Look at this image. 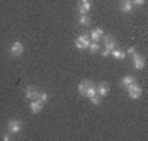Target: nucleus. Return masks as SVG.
Listing matches in <instances>:
<instances>
[{"label":"nucleus","mask_w":148,"mask_h":141,"mask_svg":"<svg viewBox=\"0 0 148 141\" xmlns=\"http://www.w3.org/2000/svg\"><path fill=\"white\" fill-rule=\"evenodd\" d=\"M90 8H92V3H90L89 0H81V5H79V13H81V15L87 13Z\"/></svg>","instance_id":"nucleus-12"},{"label":"nucleus","mask_w":148,"mask_h":141,"mask_svg":"<svg viewBox=\"0 0 148 141\" xmlns=\"http://www.w3.org/2000/svg\"><path fill=\"white\" fill-rule=\"evenodd\" d=\"M90 102H92V104H94V105H101V102H102V97H101V95H97V94H95V95H92V97H90Z\"/></svg>","instance_id":"nucleus-18"},{"label":"nucleus","mask_w":148,"mask_h":141,"mask_svg":"<svg viewBox=\"0 0 148 141\" xmlns=\"http://www.w3.org/2000/svg\"><path fill=\"white\" fill-rule=\"evenodd\" d=\"M21 121L16 120V118H13V120H10L8 123H7V131L8 133H12V135H16V133H20L21 131Z\"/></svg>","instance_id":"nucleus-3"},{"label":"nucleus","mask_w":148,"mask_h":141,"mask_svg":"<svg viewBox=\"0 0 148 141\" xmlns=\"http://www.w3.org/2000/svg\"><path fill=\"white\" fill-rule=\"evenodd\" d=\"M10 138H12V133H7V135L3 136V140H5V141H8V140H10Z\"/></svg>","instance_id":"nucleus-22"},{"label":"nucleus","mask_w":148,"mask_h":141,"mask_svg":"<svg viewBox=\"0 0 148 141\" xmlns=\"http://www.w3.org/2000/svg\"><path fill=\"white\" fill-rule=\"evenodd\" d=\"M137 82V79L133 77V76H123L122 77V87L123 89H127L128 85H132V84H135Z\"/></svg>","instance_id":"nucleus-13"},{"label":"nucleus","mask_w":148,"mask_h":141,"mask_svg":"<svg viewBox=\"0 0 148 141\" xmlns=\"http://www.w3.org/2000/svg\"><path fill=\"white\" fill-rule=\"evenodd\" d=\"M77 92H79L82 97H87V99H90L92 95L97 94V92H95V85L90 82V80H82V82H79Z\"/></svg>","instance_id":"nucleus-1"},{"label":"nucleus","mask_w":148,"mask_h":141,"mask_svg":"<svg viewBox=\"0 0 148 141\" xmlns=\"http://www.w3.org/2000/svg\"><path fill=\"white\" fill-rule=\"evenodd\" d=\"M114 48H115V40H114L112 36H107V38H106V46H104V49H102L101 54L104 56V58L110 56V51L114 49Z\"/></svg>","instance_id":"nucleus-5"},{"label":"nucleus","mask_w":148,"mask_h":141,"mask_svg":"<svg viewBox=\"0 0 148 141\" xmlns=\"http://www.w3.org/2000/svg\"><path fill=\"white\" fill-rule=\"evenodd\" d=\"M79 23H81V25H84V26H89V25H90V16L87 15V13L81 15V16H79Z\"/></svg>","instance_id":"nucleus-16"},{"label":"nucleus","mask_w":148,"mask_h":141,"mask_svg":"<svg viewBox=\"0 0 148 141\" xmlns=\"http://www.w3.org/2000/svg\"><path fill=\"white\" fill-rule=\"evenodd\" d=\"M130 2H132V5H143V3H145V0H130Z\"/></svg>","instance_id":"nucleus-20"},{"label":"nucleus","mask_w":148,"mask_h":141,"mask_svg":"<svg viewBox=\"0 0 148 141\" xmlns=\"http://www.w3.org/2000/svg\"><path fill=\"white\" fill-rule=\"evenodd\" d=\"M43 102H40V100H32V104H30V110H32V113H40L43 110Z\"/></svg>","instance_id":"nucleus-11"},{"label":"nucleus","mask_w":148,"mask_h":141,"mask_svg":"<svg viewBox=\"0 0 148 141\" xmlns=\"http://www.w3.org/2000/svg\"><path fill=\"white\" fill-rule=\"evenodd\" d=\"M127 92H128V97L132 100H137V99H140L142 97V94H143V89H142V85L140 84H132V85H128L127 87Z\"/></svg>","instance_id":"nucleus-2"},{"label":"nucleus","mask_w":148,"mask_h":141,"mask_svg":"<svg viewBox=\"0 0 148 141\" xmlns=\"http://www.w3.org/2000/svg\"><path fill=\"white\" fill-rule=\"evenodd\" d=\"M87 49H89L90 52H97V51H99V43H97V41H92V43L89 44V48H87Z\"/></svg>","instance_id":"nucleus-19"},{"label":"nucleus","mask_w":148,"mask_h":141,"mask_svg":"<svg viewBox=\"0 0 148 141\" xmlns=\"http://www.w3.org/2000/svg\"><path fill=\"white\" fill-rule=\"evenodd\" d=\"M38 94H40V90L35 89L33 85H28V87H25V97L30 100H38Z\"/></svg>","instance_id":"nucleus-8"},{"label":"nucleus","mask_w":148,"mask_h":141,"mask_svg":"<svg viewBox=\"0 0 148 141\" xmlns=\"http://www.w3.org/2000/svg\"><path fill=\"white\" fill-rule=\"evenodd\" d=\"M23 51H25V46H23V43H20V41H15L10 46V54H12V56H15V58L21 56Z\"/></svg>","instance_id":"nucleus-6"},{"label":"nucleus","mask_w":148,"mask_h":141,"mask_svg":"<svg viewBox=\"0 0 148 141\" xmlns=\"http://www.w3.org/2000/svg\"><path fill=\"white\" fill-rule=\"evenodd\" d=\"M38 100L43 102V104H46L48 100H49V95H48L46 92H41V90H40V94H38Z\"/></svg>","instance_id":"nucleus-17"},{"label":"nucleus","mask_w":148,"mask_h":141,"mask_svg":"<svg viewBox=\"0 0 148 141\" xmlns=\"http://www.w3.org/2000/svg\"><path fill=\"white\" fill-rule=\"evenodd\" d=\"M95 92H97V95H101V97H106L109 94V84L101 82L99 85H95Z\"/></svg>","instance_id":"nucleus-10"},{"label":"nucleus","mask_w":148,"mask_h":141,"mask_svg":"<svg viewBox=\"0 0 148 141\" xmlns=\"http://www.w3.org/2000/svg\"><path fill=\"white\" fill-rule=\"evenodd\" d=\"M76 48H79V49H87L90 44V38L89 35H81V36L76 38V41H74Z\"/></svg>","instance_id":"nucleus-4"},{"label":"nucleus","mask_w":148,"mask_h":141,"mask_svg":"<svg viewBox=\"0 0 148 141\" xmlns=\"http://www.w3.org/2000/svg\"><path fill=\"white\" fill-rule=\"evenodd\" d=\"M89 38L92 41H101L102 38H104V30H102V28H94V30L89 33Z\"/></svg>","instance_id":"nucleus-9"},{"label":"nucleus","mask_w":148,"mask_h":141,"mask_svg":"<svg viewBox=\"0 0 148 141\" xmlns=\"http://www.w3.org/2000/svg\"><path fill=\"white\" fill-rule=\"evenodd\" d=\"M132 58H133V67L135 69H143L145 67V58H143L142 54H138V52H133L132 54Z\"/></svg>","instance_id":"nucleus-7"},{"label":"nucleus","mask_w":148,"mask_h":141,"mask_svg":"<svg viewBox=\"0 0 148 141\" xmlns=\"http://www.w3.org/2000/svg\"><path fill=\"white\" fill-rule=\"evenodd\" d=\"M132 8H133V5H132V2H130V0H123V2L120 3V10L123 12V13H130Z\"/></svg>","instance_id":"nucleus-14"},{"label":"nucleus","mask_w":148,"mask_h":141,"mask_svg":"<svg viewBox=\"0 0 148 141\" xmlns=\"http://www.w3.org/2000/svg\"><path fill=\"white\" fill-rule=\"evenodd\" d=\"M133 52H137V49H135V48H128L127 51H125V54H128V56H132Z\"/></svg>","instance_id":"nucleus-21"},{"label":"nucleus","mask_w":148,"mask_h":141,"mask_svg":"<svg viewBox=\"0 0 148 141\" xmlns=\"http://www.w3.org/2000/svg\"><path fill=\"white\" fill-rule=\"evenodd\" d=\"M110 56H114L115 59H123L127 54H125V51H122V49H119V48H114L110 51Z\"/></svg>","instance_id":"nucleus-15"}]
</instances>
